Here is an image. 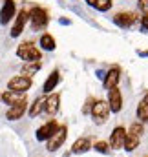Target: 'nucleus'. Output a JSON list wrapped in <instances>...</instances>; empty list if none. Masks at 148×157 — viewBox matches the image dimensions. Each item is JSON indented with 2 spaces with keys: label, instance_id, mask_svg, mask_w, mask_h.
<instances>
[{
  "label": "nucleus",
  "instance_id": "10",
  "mask_svg": "<svg viewBox=\"0 0 148 157\" xmlns=\"http://www.w3.org/2000/svg\"><path fill=\"white\" fill-rule=\"evenodd\" d=\"M0 99H2L6 104L13 106V104H17V102H20V101H24V99H26V95H24V91H15V90H9V91H6L4 95H0Z\"/></svg>",
  "mask_w": 148,
  "mask_h": 157
},
{
  "label": "nucleus",
  "instance_id": "14",
  "mask_svg": "<svg viewBox=\"0 0 148 157\" xmlns=\"http://www.w3.org/2000/svg\"><path fill=\"white\" fill-rule=\"evenodd\" d=\"M124 137H126V132H124V128L117 126V128L111 132V146H113V148H123Z\"/></svg>",
  "mask_w": 148,
  "mask_h": 157
},
{
  "label": "nucleus",
  "instance_id": "5",
  "mask_svg": "<svg viewBox=\"0 0 148 157\" xmlns=\"http://www.w3.org/2000/svg\"><path fill=\"white\" fill-rule=\"evenodd\" d=\"M108 104H110V112H121V108H123V97H121V91L117 90V86L108 90Z\"/></svg>",
  "mask_w": 148,
  "mask_h": 157
},
{
  "label": "nucleus",
  "instance_id": "4",
  "mask_svg": "<svg viewBox=\"0 0 148 157\" xmlns=\"http://www.w3.org/2000/svg\"><path fill=\"white\" fill-rule=\"evenodd\" d=\"M29 18H31L33 29L44 28V26L48 24V13H46L42 7H33V9H31V13H29Z\"/></svg>",
  "mask_w": 148,
  "mask_h": 157
},
{
  "label": "nucleus",
  "instance_id": "1",
  "mask_svg": "<svg viewBox=\"0 0 148 157\" xmlns=\"http://www.w3.org/2000/svg\"><path fill=\"white\" fill-rule=\"evenodd\" d=\"M17 55L20 59H24L26 62H33V60H40V51L31 44V42H26V44H20L18 49H17Z\"/></svg>",
  "mask_w": 148,
  "mask_h": 157
},
{
  "label": "nucleus",
  "instance_id": "11",
  "mask_svg": "<svg viewBox=\"0 0 148 157\" xmlns=\"http://www.w3.org/2000/svg\"><path fill=\"white\" fill-rule=\"evenodd\" d=\"M26 106H28L26 99L20 101V102H17V104H13V106L7 110V119H9V121H17V119H20L22 115H24V112H26Z\"/></svg>",
  "mask_w": 148,
  "mask_h": 157
},
{
  "label": "nucleus",
  "instance_id": "12",
  "mask_svg": "<svg viewBox=\"0 0 148 157\" xmlns=\"http://www.w3.org/2000/svg\"><path fill=\"white\" fill-rule=\"evenodd\" d=\"M59 102H60V97H59L57 93L51 95V97H48V99L44 101V112H46L48 115H55L57 110H59Z\"/></svg>",
  "mask_w": 148,
  "mask_h": 157
},
{
  "label": "nucleus",
  "instance_id": "22",
  "mask_svg": "<svg viewBox=\"0 0 148 157\" xmlns=\"http://www.w3.org/2000/svg\"><path fill=\"white\" fill-rule=\"evenodd\" d=\"M40 46H42L44 49L51 51V49H55V40H53L51 35H42V39H40Z\"/></svg>",
  "mask_w": 148,
  "mask_h": 157
},
{
  "label": "nucleus",
  "instance_id": "21",
  "mask_svg": "<svg viewBox=\"0 0 148 157\" xmlns=\"http://www.w3.org/2000/svg\"><path fill=\"white\" fill-rule=\"evenodd\" d=\"M44 101H46V99L40 97V99H37V101L33 102V106H31V110H29V115H31V117H37L38 113L44 110Z\"/></svg>",
  "mask_w": 148,
  "mask_h": 157
},
{
  "label": "nucleus",
  "instance_id": "15",
  "mask_svg": "<svg viewBox=\"0 0 148 157\" xmlns=\"http://www.w3.org/2000/svg\"><path fill=\"white\" fill-rule=\"evenodd\" d=\"M119 75H121V70H119V68H111L110 71L106 73V77H104V88L110 90V88H113V86H117Z\"/></svg>",
  "mask_w": 148,
  "mask_h": 157
},
{
  "label": "nucleus",
  "instance_id": "18",
  "mask_svg": "<svg viewBox=\"0 0 148 157\" xmlns=\"http://www.w3.org/2000/svg\"><path fill=\"white\" fill-rule=\"evenodd\" d=\"M59 84V71H53L49 77H48V80L44 82V93H49V91H53V88Z\"/></svg>",
  "mask_w": 148,
  "mask_h": 157
},
{
  "label": "nucleus",
  "instance_id": "7",
  "mask_svg": "<svg viewBox=\"0 0 148 157\" xmlns=\"http://www.w3.org/2000/svg\"><path fill=\"white\" fill-rule=\"evenodd\" d=\"M13 17H15V2L13 0H6L4 6H2V11H0V22L7 24Z\"/></svg>",
  "mask_w": 148,
  "mask_h": 157
},
{
  "label": "nucleus",
  "instance_id": "20",
  "mask_svg": "<svg viewBox=\"0 0 148 157\" xmlns=\"http://www.w3.org/2000/svg\"><path fill=\"white\" fill-rule=\"evenodd\" d=\"M137 144H139V137H134V135H130V133H126V137H124V143H123V146L128 150V152H132V150H135L137 148Z\"/></svg>",
  "mask_w": 148,
  "mask_h": 157
},
{
  "label": "nucleus",
  "instance_id": "6",
  "mask_svg": "<svg viewBox=\"0 0 148 157\" xmlns=\"http://www.w3.org/2000/svg\"><path fill=\"white\" fill-rule=\"evenodd\" d=\"M31 88V78L26 77V75H18V77H13L9 80V90H15V91H26Z\"/></svg>",
  "mask_w": 148,
  "mask_h": 157
},
{
  "label": "nucleus",
  "instance_id": "13",
  "mask_svg": "<svg viewBox=\"0 0 148 157\" xmlns=\"http://www.w3.org/2000/svg\"><path fill=\"white\" fill-rule=\"evenodd\" d=\"M113 20L121 28H130L134 24V20H135V15H132V13H117Z\"/></svg>",
  "mask_w": 148,
  "mask_h": 157
},
{
  "label": "nucleus",
  "instance_id": "24",
  "mask_svg": "<svg viewBox=\"0 0 148 157\" xmlns=\"http://www.w3.org/2000/svg\"><path fill=\"white\" fill-rule=\"evenodd\" d=\"M128 133H130V135H134V137H139V139H141V133H143V124H141V122H135V124H132Z\"/></svg>",
  "mask_w": 148,
  "mask_h": 157
},
{
  "label": "nucleus",
  "instance_id": "17",
  "mask_svg": "<svg viewBox=\"0 0 148 157\" xmlns=\"http://www.w3.org/2000/svg\"><path fill=\"white\" fill-rule=\"evenodd\" d=\"M38 70H40V62H38V60L28 62V64H24V68H22V75L31 77V75H35V73H37Z\"/></svg>",
  "mask_w": 148,
  "mask_h": 157
},
{
  "label": "nucleus",
  "instance_id": "8",
  "mask_svg": "<svg viewBox=\"0 0 148 157\" xmlns=\"http://www.w3.org/2000/svg\"><path fill=\"white\" fill-rule=\"evenodd\" d=\"M57 128H59V124H57L55 121L46 122L44 126H40V128L37 130V139H38V141H46L48 137H51V133H53Z\"/></svg>",
  "mask_w": 148,
  "mask_h": 157
},
{
  "label": "nucleus",
  "instance_id": "2",
  "mask_svg": "<svg viewBox=\"0 0 148 157\" xmlns=\"http://www.w3.org/2000/svg\"><path fill=\"white\" fill-rule=\"evenodd\" d=\"M92 115H93V119H95L97 124L106 122V119L110 115V104H108L106 101H97V102L93 104V108H92Z\"/></svg>",
  "mask_w": 148,
  "mask_h": 157
},
{
  "label": "nucleus",
  "instance_id": "25",
  "mask_svg": "<svg viewBox=\"0 0 148 157\" xmlns=\"http://www.w3.org/2000/svg\"><path fill=\"white\" fill-rule=\"evenodd\" d=\"M95 150L99 154H108V144L103 143V141H99V143H95Z\"/></svg>",
  "mask_w": 148,
  "mask_h": 157
},
{
  "label": "nucleus",
  "instance_id": "27",
  "mask_svg": "<svg viewBox=\"0 0 148 157\" xmlns=\"http://www.w3.org/2000/svg\"><path fill=\"white\" fill-rule=\"evenodd\" d=\"M141 24H143V28H145V29H148V15H145V17H143Z\"/></svg>",
  "mask_w": 148,
  "mask_h": 157
},
{
  "label": "nucleus",
  "instance_id": "23",
  "mask_svg": "<svg viewBox=\"0 0 148 157\" xmlns=\"http://www.w3.org/2000/svg\"><path fill=\"white\" fill-rule=\"evenodd\" d=\"M137 117L141 119L143 122H148V102H141L139 106H137Z\"/></svg>",
  "mask_w": 148,
  "mask_h": 157
},
{
  "label": "nucleus",
  "instance_id": "9",
  "mask_svg": "<svg viewBox=\"0 0 148 157\" xmlns=\"http://www.w3.org/2000/svg\"><path fill=\"white\" fill-rule=\"evenodd\" d=\"M28 18H29V13H26V11L22 9V11L18 13L17 20H15V26H13V29H11V37H18V35L22 33V29H24V26H26Z\"/></svg>",
  "mask_w": 148,
  "mask_h": 157
},
{
  "label": "nucleus",
  "instance_id": "28",
  "mask_svg": "<svg viewBox=\"0 0 148 157\" xmlns=\"http://www.w3.org/2000/svg\"><path fill=\"white\" fill-rule=\"evenodd\" d=\"M145 102H148V93H146V97H145Z\"/></svg>",
  "mask_w": 148,
  "mask_h": 157
},
{
  "label": "nucleus",
  "instance_id": "19",
  "mask_svg": "<svg viewBox=\"0 0 148 157\" xmlns=\"http://www.w3.org/2000/svg\"><path fill=\"white\" fill-rule=\"evenodd\" d=\"M86 2L99 11H108L111 7V0H86Z\"/></svg>",
  "mask_w": 148,
  "mask_h": 157
},
{
  "label": "nucleus",
  "instance_id": "26",
  "mask_svg": "<svg viewBox=\"0 0 148 157\" xmlns=\"http://www.w3.org/2000/svg\"><path fill=\"white\" fill-rule=\"evenodd\" d=\"M139 7L148 15V0H139Z\"/></svg>",
  "mask_w": 148,
  "mask_h": 157
},
{
  "label": "nucleus",
  "instance_id": "16",
  "mask_svg": "<svg viewBox=\"0 0 148 157\" xmlns=\"http://www.w3.org/2000/svg\"><path fill=\"white\" fill-rule=\"evenodd\" d=\"M88 150H90V141H88L86 137L77 139L73 143V146H72V152H73V154H84V152H88Z\"/></svg>",
  "mask_w": 148,
  "mask_h": 157
},
{
  "label": "nucleus",
  "instance_id": "3",
  "mask_svg": "<svg viewBox=\"0 0 148 157\" xmlns=\"http://www.w3.org/2000/svg\"><path fill=\"white\" fill-rule=\"evenodd\" d=\"M66 132H68L66 126H59V128L51 133V137H48V150H49V152H55V150L60 148V144H62L64 139H66Z\"/></svg>",
  "mask_w": 148,
  "mask_h": 157
}]
</instances>
